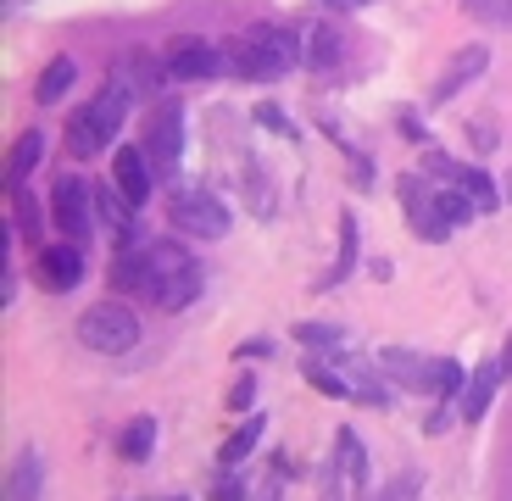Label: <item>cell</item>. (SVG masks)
<instances>
[{
    "instance_id": "cell-21",
    "label": "cell",
    "mask_w": 512,
    "mask_h": 501,
    "mask_svg": "<svg viewBox=\"0 0 512 501\" xmlns=\"http://www.w3.org/2000/svg\"><path fill=\"white\" fill-rule=\"evenodd\" d=\"M45 151H51V140H45V129H28L17 134V145L6 151V190H23L28 173H34L39 162H45Z\"/></svg>"
},
{
    "instance_id": "cell-36",
    "label": "cell",
    "mask_w": 512,
    "mask_h": 501,
    "mask_svg": "<svg viewBox=\"0 0 512 501\" xmlns=\"http://www.w3.org/2000/svg\"><path fill=\"white\" fill-rule=\"evenodd\" d=\"M234 357H240V362H268V357H273V340H245Z\"/></svg>"
},
{
    "instance_id": "cell-29",
    "label": "cell",
    "mask_w": 512,
    "mask_h": 501,
    "mask_svg": "<svg viewBox=\"0 0 512 501\" xmlns=\"http://www.w3.org/2000/svg\"><path fill=\"white\" fill-rule=\"evenodd\" d=\"M206 501H251V485H245V479L234 474V468H218V479H212Z\"/></svg>"
},
{
    "instance_id": "cell-30",
    "label": "cell",
    "mask_w": 512,
    "mask_h": 501,
    "mask_svg": "<svg viewBox=\"0 0 512 501\" xmlns=\"http://www.w3.org/2000/svg\"><path fill=\"white\" fill-rule=\"evenodd\" d=\"M223 407L240 412V418L256 407V373H240V379H234V385H229V401H223Z\"/></svg>"
},
{
    "instance_id": "cell-2",
    "label": "cell",
    "mask_w": 512,
    "mask_h": 501,
    "mask_svg": "<svg viewBox=\"0 0 512 501\" xmlns=\"http://www.w3.org/2000/svg\"><path fill=\"white\" fill-rule=\"evenodd\" d=\"M379 373L390 379L396 390H412V396H435V401H457L468 373H462L457 357H429V351H407V346H384Z\"/></svg>"
},
{
    "instance_id": "cell-16",
    "label": "cell",
    "mask_w": 512,
    "mask_h": 501,
    "mask_svg": "<svg viewBox=\"0 0 512 501\" xmlns=\"http://www.w3.org/2000/svg\"><path fill=\"white\" fill-rule=\"evenodd\" d=\"M134 90H140L134 78H106L101 90H95V101L84 106V112L95 117V129L106 134V140H117V134H123V117H128V101H134Z\"/></svg>"
},
{
    "instance_id": "cell-39",
    "label": "cell",
    "mask_w": 512,
    "mask_h": 501,
    "mask_svg": "<svg viewBox=\"0 0 512 501\" xmlns=\"http://www.w3.org/2000/svg\"><path fill=\"white\" fill-rule=\"evenodd\" d=\"M496 357H501V373H507V379H512V334H507V340H501V351H496Z\"/></svg>"
},
{
    "instance_id": "cell-27",
    "label": "cell",
    "mask_w": 512,
    "mask_h": 501,
    "mask_svg": "<svg viewBox=\"0 0 512 501\" xmlns=\"http://www.w3.org/2000/svg\"><path fill=\"white\" fill-rule=\"evenodd\" d=\"M73 78H78L73 56H51V67H45V73H39V84H34V101L39 106H56L67 90H73Z\"/></svg>"
},
{
    "instance_id": "cell-10",
    "label": "cell",
    "mask_w": 512,
    "mask_h": 501,
    "mask_svg": "<svg viewBox=\"0 0 512 501\" xmlns=\"http://www.w3.org/2000/svg\"><path fill=\"white\" fill-rule=\"evenodd\" d=\"M162 73L173 84H195V78H223L229 67V45H206V39H179L173 51L162 56Z\"/></svg>"
},
{
    "instance_id": "cell-8",
    "label": "cell",
    "mask_w": 512,
    "mask_h": 501,
    "mask_svg": "<svg viewBox=\"0 0 512 501\" xmlns=\"http://www.w3.org/2000/svg\"><path fill=\"white\" fill-rule=\"evenodd\" d=\"M423 173H429L435 184H457L479 212H496V206H501V190H496V179H490L485 167H468V162H457V156L429 151V145H423Z\"/></svg>"
},
{
    "instance_id": "cell-41",
    "label": "cell",
    "mask_w": 512,
    "mask_h": 501,
    "mask_svg": "<svg viewBox=\"0 0 512 501\" xmlns=\"http://www.w3.org/2000/svg\"><path fill=\"white\" fill-rule=\"evenodd\" d=\"M6 6H12V0H6Z\"/></svg>"
},
{
    "instance_id": "cell-18",
    "label": "cell",
    "mask_w": 512,
    "mask_h": 501,
    "mask_svg": "<svg viewBox=\"0 0 512 501\" xmlns=\"http://www.w3.org/2000/svg\"><path fill=\"white\" fill-rule=\"evenodd\" d=\"M301 62L312 67V73H329V67L346 62V34L334 23H312L307 34H301Z\"/></svg>"
},
{
    "instance_id": "cell-24",
    "label": "cell",
    "mask_w": 512,
    "mask_h": 501,
    "mask_svg": "<svg viewBox=\"0 0 512 501\" xmlns=\"http://www.w3.org/2000/svg\"><path fill=\"white\" fill-rule=\"evenodd\" d=\"M262 435H268V412H245L240 429H234V435L218 446V468H240L245 457H251V451L262 446Z\"/></svg>"
},
{
    "instance_id": "cell-12",
    "label": "cell",
    "mask_w": 512,
    "mask_h": 501,
    "mask_svg": "<svg viewBox=\"0 0 512 501\" xmlns=\"http://www.w3.org/2000/svg\"><path fill=\"white\" fill-rule=\"evenodd\" d=\"M112 190L123 195L134 212H140L145 201H151V190H156V167H151V156L140 151V145H123V151L112 156Z\"/></svg>"
},
{
    "instance_id": "cell-1",
    "label": "cell",
    "mask_w": 512,
    "mask_h": 501,
    "mask_svg": "<svg viewBox=\"0 0 512 501\" xmlns=\"http://www.w3.org/2000/svg\"><path fill=\"white\" fill-rule=\"evenodd\" d=\"M117 296H134L156 312H184L201 296V262L184 251L179 240H140L117 245L112 268H106Z\"/></svg>"
},
{
    "instance_id": "cell-33",
    "label": "cell",
    "mask_w": 512,
    "mask_h": 501,
    "mask_svg": "<svg viewBox=\"0 0 512 501\" xmlns=\"http://www.w3.org/2000/svg\"><path fill=\"white\" fill-rule=\"evenodd\" d=\"M396 129H401V140L429 145V134H423V117H418V112H396Z\"/></svg>"
},
{
    "instance_id": "cell-37",
    "label": "cell",
    "mask_w": 512,
    "mask_h": 501,
    "mask_svg": "<svg viewBox=\"0 0 512 501\" xmlns=\"http://www.w3.org/2000/svg\"><path fill=\"white\" fill-rule=\"evenodd\" d=\"M451 418H457V407H435L429 418H423V435H440V429H446Z\"/></svg>"
},
{
    "instance_id": "cell-26",
    "label": "cell",
    "mask_w": 512,
    "mask_h": 501,
    "mask_svg": "<svg viewBox=\"0 0 512 501\" xmlns=\"http://www.w3.org/2000/svg\"><path fill=\"white\" fill-rule=\"evenodd\" d=\"M301 379H307L312 390H323V396H351L340 362H334V357H318V351H307V357H301Z\"/></svg>"
},
{
    "instance_id": "cell-25",
    "label": "cell",
    "mask_w": 512,
    "mask_h": 501,
    "mask_svg": "<svg viewBox=\"0 0 512 501\" xmlns=\"http://www.w3.org/2000/svg\"><path fill=\"white\" fill-rule=\"evenodd\" d=\"M151 451H156V418L140 412V418H128L123 435H117V457H123V463H151Z\"/></svg>"
},
{
    "instance_id": "cell-42",
    "label": "cell",
    "mask_w": 512,
    "mask_h": 501,
    "mask_svg": "<svg viewBox=\"0 0 512 501\" xmlns=\"http://www.w3.org/2000/svg\"><path fill=\"white\" fill-rule=\"evenodd\" d=\"M468 6H474V0H468Z\"/></svg>"
},
{
    "instance_id": "cell-5",
    "label": "cell",
    "mask_w": 512,
    "mask_h": 501,
    "mask_svg": "<svg viewBox=\"0 0 512 501\" xmlns=\"http://www.w3.org/2000/svg\"><path fill=\"white\" fill-rule=\"evenodd\" d=\"M95 223H101V212H95L90 179H78V173L56 179V190H51V229L62 234V240H73V245H90Z\"/></svg>"
},
{
    "instance_id": "cell-17",
    "label": "cell",
    "mask_w": 512,
    "mask_h": 501,
    "mask_svg": "<svg viewBox=\"0 0 512 501\" xmlns=\"http://www.w3.org/2000/svg\"><path fill=\"white\" fill-rule=\"evenodd\" d=\"M334 362H340V373H346L351 401H362V407H373V412H384V407H390V390H384L379 362H362V357H334Z\"/></svg>"
},
{
    "instance_id": "cell-7",
    "label": "cell",
    "mask_w": 512,
    "mask_h": 501,
    "mask_svg": "<svg viewBox=\"0 0 512 501\" xmlns=\"http://www.w3.org/2000/svg\"><path fill=\"white\" fill-rule=\"evenodd\" d=\"M145 156H151L156 179H173V167L184 156V106L179 101H156L151 117H145Z\"/></svg>"
},
{
    "instance_id": "cell-38",
    "label": "cell",
    "mask_w": 512,
    "mask_h": 501,
    "mask_svg": "<svg viewBox=\"0 0 512 501\" xmlns=\"http://www.w3.org/2000/svg\"><path fill=\"white\" fill-rule=\"evenodd\" d=\"M329 12H362V6H373V0H323Z\"/></svg>"
},
{
    "instance_id": "cell-4",
    "label": "cell",
    "mask_w": 512,
    "mask_h": 501,
    "mask_svg": "<svg viewBox=\"0 0 512 501\" xmlns=\"http://www.w3.org/2000/svg\"><path fill=\"white\" fill-rule=\"evenodd\" d=\"M78 340H84L95 357H123V351L140 346V312L123 307V301H95V307L78 318Z\"/></svg>"
},
{
    "instance_id": "cell-32",
    "label": "cell",
    "mask_w": 512,
    "mask_h": 501,
    "mask_svg": "<svg viewBox=\"0 0 512 501\" xmlns=\"http://www.w3.org/2000/svg\"><path fill=\"white\" fill-rule=\"evenodd\" d=\"M256 123H268V129H273V134H284V140H301V134H295V123H290V117H284L273 101L256 106Z\"/></svg>"
},
{
    "instance_id": "cell-14",
    "label": "cell",
    "mask_w": 512,
    "mask_h": 501,
    "mask_svg": "<svg viewBox=\"0 0 512 501\" xmlns=\"http://www.w3.org/2000/svg\"><path fill=\"white\" fill-rule=\"evenodd\" d=\"M501 357H490V362H479L474 373H468V385H462V396H457V418L462 424H485V412L496 407V390H501Z\"/></svg>"
},
{
    "instance_id": "cell-11",
    "label": "cell",
    "mask_w": 512,
    "mask_h": 501,
    "mask_svg": "<svg viewBox=\"0 0 512 501\" xmlns=\"http://www.w3.org/2000/svg\"><path fill=\"white\" fill-rule=\"evenodd\" d=\"M34 284L45 296H67L84 284V245L73 240H56V245H39L34 251Z\"/></svg>"
},
{
    "instance_id": "cell-20",
    "label": "cell",
    "mask_w": 512,
    "mask_h": 501,
    "mask_svg": "<svg viewBox=\"0 0 512 501\" xmlns=\"http://www.w3.org/2000/svg\"><path fill=\"white\" fill-rule=\"evenodd\" d=\"M357 257H362V223L351 212H340V251H334V268L318 279V290H340L357 273Z\"/></svg>"
},
{
    "instance_id": "cell-19",
    "label": "cell",
    "mask_w": 512,
    "mask_h": 501,
    "mask_svg": "<svg viewBox=\"0 0 512 501\" xmlns=\"http://www.w3.org/2000/svg\"><path fill=\"white\" fill-rule=\"evenodd\" d=\"M45 496V457L39 446H23L12 457V474H6V501H39Z\"/></svg>"
},
{
    "instance_id": "cell-34",
    "label": "cell",
    "mask_w": 512,
    "mask_h": 501,
    "mask_svg": "<svg viewBox=\"0 0 512 501\" xmlns=\"http://www.w3.org/2000/svg\"><path fill=\"white\" fill-rule=\"evenodd\" d=\"M468 145H474V151H490V145H496V129H490L485 117H474V123H468Z\"/></svg>"
},
{
    "instance_id": "cell-22",
    "label": "cell",
    "mask_w": 512,
    "mask_h": 501,
    "mask_svg": "<svg viewBox=\"0 0 512 501\" xmlns=\"http://www.w3.org/2000/svg\"><path fill=\"white\" fill-rule=\"evenodd\" d=\"M6 201H12V218L6 223L17 229V240H28L39 251V234H45V223H51V206H39V195L28 190V184L23 190H6Z\"/></svg>"
},
{
    "instance_id": "cell-28",
    "label": "cell",
    "mask_w": 512,
    "mask_h": 501,
    "mask_svg": "<svg viewBox=\"0 0 512 501\" xmlns=\"http://www.w3.org/2000/svg\"><path fill=\"white\" fill-rule=\"evenodd\" d=\"M106 145H112V140L95 129L90 112H73V117H67V151H73V156H84V162H90V156H101Z\"/></svg>"
},
{
    "instance_id": "cell-6",
    "label": "cell",
    "mask_w": 512,
    "mask_h": 501,
    "mask_svg": "<svg viewBox=\"0 0 512 501\" xmlns=\"http://www.w3.org/2000/svg\"><path fill=\"white\" fill-rule=\"evenodd\" d=\"M167 223H173V234H190V240H223L229 234V206L212 190H179L167 201Z\"/></svg>"
},
{
    "instance_id": "cell-13",
    "label": "cell",
    "mask_w": 512,
    "mask_h": 501,
    "mask_svg": "<svg viewBox=\"0 0 512 501\" xmlns=\"http://www.w3.org/2000/svg\"><path fill=\"white\" fill-rule=\"evenodd\" d=\"M485 67H490V45H462V51H451V62L440 67V78H435V90H429V101H435V106L457 101V95L468 90V84H474Z\"/></svg>"
},
{
    "instance_id": "cell-35",
    "label": "cell",
    "mask_w": 512,
    "mask_h": 501,
    "mask_svg": "<svg viewBox=\"0 0 512 501\" xmlns=\"http://www.w3.org/2000/svg\"><path fill=\"white\" fill-rule=\"evenodd\" d=\"M373 501H418V474H407L401 485H390L384 496H373Z\"/></svg>"
},
{
    "instance_id": "cell-9",
    "label": "cell",
    "mask_w": 512,
    "mask_h": 501,
    "mask_svg": "<svg viewBox=\"0 0 512 501\" xmlns=\"http://www.w3.org/2000/svg\"><path fill=\"white\" fill-rule=\"evenodd\" d=\"M396 195H401V206H407V223H412L418 240H451L446 218H440V184L429 179V173H401Z\"/></svg>"
},
{
    "instance_id": "cell-40",
    "label": "cell",
    "mask_w": 512,
    "mask_h": 501,
    "mask_svg": "<svg viewBox=\"0 0 512 501\" xmlns=\"http://www.w3.org/2000/svg\"><path fill=\"white\" fill-rule=\"evenodd\" d=\"M151 501H190V496H179V490H173V496H151Z\"/></svg>"
},
{
    "instance_id": "cell-15",
    "label": "cell",
    "mask_w": 512,
    "mask_h": 501,
    "mask_svg": "<svg viewBox=\"0 0 512 501\" xmlns=\"http://www.w3.org/2000/svg\"><path fill=\"white\" fill-rule=\"evenodd\" d=\"M329 468L340 479H346V490L357 501H368V446H362V435L357 429H334V457H329Z\"/></svg>"
},
{
    "instance_id": "cell-3",
    "label": "cell",
    "mask_w": 512,
    "mask_h": 501,
    "mask_svg": "<svg viewBox=\"0 0 512 501\" xmlns=\"http://www.w3.org/2000/svg\"><path fill=\"white\" fill-rule=\"evenodd\" d=\"M229 67L245 84H279L290 67H301V34L268 23V28H245L240 39H229Z\"/></svg>"
},
{
    "instance_id": "cell-23",
    "label": "cell",
    "mask_w": 512,
    "mask_h": 501,
    "mask_svg": "<svg viewBox=\"0 0 512 501\" xmlns=\"http://www.w3.org/2000/svg\"><path fill=\"white\" fill-rule=\"evenodd\" d=\"M295 346L301 351H318V357H340V351L351 346V329L346 323H323V318H307V323H295Z\"/></svg>"
},
{
    "instance_id": "cell-31",
    "label": "cell",
    "mask_w": 512,
    "mask_h": 501,
    "mask_svg": "<svg viewBox=\"0 0 512 501\" xmlns=\"http://www.w3.org/2000/svg\"><path fill=\"white\" fill-rule=\"evenodd\" d=\"M468 12L485 17V23H496V28H512V0H474Z\"/></svg>"
}]
</instances>
